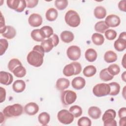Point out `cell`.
Listing matches in <instances>:
<instances>
[{"mask_svg": "<svg viewBox=\"0 0 126 126\" xmlns=\"http://www.w3.org/2000/svg\"><path fill=\"white\" fill-rule=\"evenodd\" d=\"M43 57L44 55L42 54L32 50L28 54L27 61L30 65L37 67L42 64L43 63Z\"/></svg>", "mask_w": 126, "mask_h": 126, "instance_id": "6da1fadb", "label": "cell"}, {"mask_svg": "<svg viewBox=\"0 0 126 126\" xmlns=\"http://www.w3.org/2000/svg\"><path fill=\"white\" fill-rule=\"evenodd\" d=\"M23 111V106L19 103H16L7 106L3 110L2 113L6 117L11 118L20 116L22 114Z\"/></svg>", "mask_w": 126, "mask_h": 126, "instance_id": "7a4b0ae2", "label": "cell"}, {"mask_svg": "<svg viewBox=\"0 0 126 126\" xmlns=\"http://www.w3.org/2000/svg\"><path fill=\"white\" fill-rule=\"evenodd\" d=\"M64 20L66 23L72 28L78 27L81 22L78 13L73 10H69L67 11L64 16Z\"/></svg>", "mask_w": 126, "mask_h": 126, "instance_id": "3957f363", "label": "cell"}, {"mask_svg": "<svg viewBox=\"0 0 126 126\" xmlns=\"http://www.w3.org/2000/svg\"><path fill=\"white\" fill-rule=\"evenodd\" d=\"M82 71V66L78 62H74L66 65L63 69V74L67 77L80 74Z\"/></svg>", "mask_w": 126, "mask_h": 126, "instance_id": "277c9868", "label": "cell"}, {"mask_svg": "<svg viewBox=\"0 0 126 126\" xmlns=\"http://www.w3.org/2000/svg\"><path fill=\"white\" fill-rule=\"evenodd\" d=\"M110 87L108 84L99 83L95 85L93 89L94 94L97 97H102L109 94Z\"/></svg>", "mask_w": 126, "mask_h": 126, "instance_id": "5b68a950", "label": "cell"}, {"mask_svg": "<svg viewBox=\"0 0 126 126\" xmlns=\"http://www.w3.org/2000/svg\"><path fill=\"white\" fill-rule=\"evenodd\" d=\"M73 115L66 109H63L58 112L57 118L58 121L62 124L69 125L74 120Z\"/></svg>", "mask_w": 126, "mask_h": 126, "instance_id": "8992f818", "label": "cell"}, {"mask_svg": "<svg viewBox=\"0 0 126 126\" xmlns=\"http://www.w3.org/2000/svg\"><path fill=\"white\" fill-rule=\"evenodd\" d=\"M61 100L63 104L67 106L74 103L77 98L75 92L71 90H66L61 94Z\"/></svg>", "mask_w": 126, "mask_h": 126, "instance_id": "52a82bcc", "label": "cell"}, {"mask_svg": "<svg viewBox=\"0 0 126 126\" xmlns=\"http://www.w3.org/2000/svg\"><path fill=\"white\" fill-rule=\"evenodd\" d=\"M81 49L76 45L69 46L66 51V55L68 58L72 61H77L81 57Z\"/></svg>", "mask_w": 126, "mask_h": 126, "instance_id": "ba28073f", "label": "cell"}, {"mask_svg": "<svg viewBox=\"0 0 126 126\" xmlns=\"http://www.w3.org/2000/svg\"><path fill=\"white\" fill-rule=\"evenodd\" d=\"M105 23L108 27H116L118 26L121 23L120 17L114 14L108 15L105 20Z\"/></svg>", "mask_w": 126, "mask_h": 126, "instance_id": "9c48e42d", "label": "cell"}, {"mask_svg": "<svg viewBox=\"0 0 126 126\" xmlns=\"http://www.w3.org/2000/svg\"><path fill=\"white\" fill-rule=\"evenodd\" d=\"M42 18L41 16L37 13L31 14L28 18L29 25L32 27H38L42 24Z\"/></svg>", "mask_w": 126, "mask_h": 126, "instance_id": "30bf717a", "label": "cell"}, {"mask_svg": "<svg viewBox=\"0 0 126 126\" xmlns=\"http://www.w3.org/2000/svg\"><path fill=\"white\" fill-rule=\"evenodd\" d=\"M38 105L33 102H31L27 103L24 107L25 112L30 116L35 115L38 112Z\"/></svg>", "mask_w": 126, "mask_h": 126, "instance_id": "8fae6325", "label": "cell"}, {"mask_svg": "<svg viewBox=\"0 0 126 126\" xmlns=\"http://www.w3.org/2000/svg\"><path fill=\"white\" fill-rule=\"evenodd\" d=\"M13 81V77L9 72L1 71L0 72V83L4 85H10Z\"/></svg>", "mask_w": 126, "mask_h": 126, "instance_id": "7c38bea8", "label": "cell"}, {"mask_svg": "<svg viewBox=\"0 0 126 126\" xmlns=\"http://www.w3.org/2000/svg\"><path fill=\"white\" fill-rule=\"evenodd\" d=\"M86 85V81L82 77H76L71 82L72 87L75 90H79L82 89Z\"/></svg>", "mask_w": 126, "mask_h": 126, "instance_id": "4fadbf2b", "label": "cell"}, {"mask_svg": "<svg viewBox=\"0 0 126 126\" xmlns=\"http://www.w3.org/2000/svg\"><path fill=\"white\" fill-rule=\"evenodd\" d=\"M70 85L69 81L65 78H60L58 79L56 83V88L58 90L64 91Z\"/></svg>", "mask_w": 126, "mask_h": 126, "instance_id": "5bb4252c", "label": "cell"}, {"mask_svg": "<svg viewBox=\"0 0 126 126\" xmlns=\"http://www.w3.org/2000/svg\"><path fill=\"white\" fill-rule=\"evenodd\" d=\"M26 88V83L22 80H17L12 85L13 90L17 93L23 92Z\"/></svg>", "mask_w": 126, "mask_h": 126, "instance_id": "9a60e30c", "label": "cell"}, {"mask_svg": "<svg viewBox=\"0 0 126 126\" xmlns=\"http://www.w3.org/2000/svg\"><path fill=\"white\" fill-rule=\"evenodd\" d=\"M89 116L93 119H98L101 115V111L98 107L96 106L90 107L88 111Z\"/></svg>", "mask_w": 126, "mask_h": 126, "instance_id": "2e32d148", "label": "cell"}, {"mask_svg": "<svg viewBox=\"0 0 126 126\" xmlns=\"http://www.w3.org/2000/svg\"><path fill=\"white\" fill-rule=\"evenodd\" d=\"M60 37L62 41L66 43L72 42L74 38L73 33L71 32L68 31H64L62 32L60 34Z\"/></svg>", "mask_w": 126, "mask_h": 126, "instance_id": "e0dca14e", "label": "cell"}, {"mask_svg": "<svg viewBox=\"0 0 126 126\" xmlns=\"http://www.w3.org/2000/svg\"><path fill=\"white\" fill-rule=\"evenodd\" d=\"M1 34L4 37L8 39H11L15 36L16 31L14 27L11 26H6L4 32Z\"/></svg>", "mask_w": 126, "mask_h": 126, "instance_id": "ac0fdd59", "label": "cell"}, {"mask_svg": "<svg viewBox=\"0 0 126 126\" xmlns=\"http://www.w3.org/2000/svg\"><path fill=\"white\" fill-rule=\"evenodd\" d=\"M97 54L96 51L93 48L88 49L85 53V57L89 62H93L97 59Z\"/></svg>", "mask_w": 126, "mask_h": 126, "instance_id": "d6986e66", "label": "cell"}, {"mask_svg": "<svg viewBox=\"0 0 126 126\" xmlns=\"http://www.w3.org/2000/svg\"><path fill=\"white\" fill-rule=\"evenodd\" d=\"M106 10L105 8L102 6H96L94 11V17L98 19H102L105 17L106 15Z\"/></svg>", "mask_w": 126, "mask_h": 126, "instance_id": "ffe728a7", "label": "cell"}, {"mask_svg": "<svg viewBox=\"0 0 126 126\" xmlns=\"http://www.w3.org/2000/svg\"><path fill=\"white\" fill-rule=\"evenodd\" d=\"M117 55L114 51L109 50L106 51L104 55V60L107 63H112L117 60Z\"/></svg>", "mask_w": 126, "mask_h": 126, "instance_id": "44dd1931", "label": "cell"}, {"mask_svg": "<svg viewBox=\"0 0 126 126\" xmlns=\"http://www.w3.org/2000/svg\"><path fill=\"white\" fill-rule=\"evenodd\" d=\"M31 36L33 40L37 42H42L45 39V37L40 29H34L31 33Z\"/></svg>", "mask_w": 126, "mask_h": 126, "instance_id": "7402d4cb", "label": "cell"}, {"mask_svg": "<svg viewBox=\"0 0 126 126\" xmlns=\"http://www.w3.org/2000/svg\"><path fill=\"white\" fill-rule=\"evenodd\" d=\"M58 16V11L54 8L48 9L45 14L46 19L49 21H54L56 20Z\"/></svg>", "mask_w": 126, "mask_h": 126, "instance_id": "603a6c76", "label": "cell"}, {"mask_svg": "<svg viewBox=\"0 0 126 126\" xmlns=\"http://www.w3.org/2000/svg\"><path fill=\"white\" fill-rule=\"evenodd\" d=\"M96 72V68L93 65H89L86 66L83 70L84 75L87 77H91L93 76L95 74Z\"/></svg>", "mask_w": 126, "mask_h": 126, "instance_id": "cb8c5ba5", "label": "cell"}, {"mask_svg": "<svg viewBox=\"0 0 126 126\" xmlns=\"http://www.w3.org/2000/svg\"><path fill=\"white\" fill-rule=\"evenodd\" d=\"M108 84L110 87V92L109 95L114 96L118 94L120 91V84L115 82H111Z\"/></svg>", "mask_w": 126, "mask_h": 126, "instance_id": "d4e9b609", "label": "cell"}, {"mask_svg": "<svg viewBox=\"0 0 126 126\" xmlns=\"http://www.w3.org/2000/svg\"><path fill=\"white\" fill-rule=\"evenodd\" d=\"M114 47L119 52L123 51L126 48V40L118 38L115 41Z\"/></svg>", "mask_w": 126, "mask_h": 126, "instance_id": "484cf974", "label": "cell"}, {"mask_svg": "<svg viewBox=\"0 0 126 126\" xmlns=\"http://www.w3.org/2000/svg\"><path fill=\"white\" fill-rule=\"evenodd\" d=\"M50 120V115L46 112L41 113L38 116V121L42 126H46Z\"/></svg>", "mask_w": 126, "mask_h": 126, "instance_id": "4316f807", "label": "cell"}, {"mask_svg": "<svg viewBox=\"0 0 126 126\" xmlns=\"http://www.w3.org/2000/svg\"><path fill=\"white\" fill-rule=\"evenodd\" d=\"M40 45L42 47L45 53L49 52L53 49V47H54L52 40L49 38H47V39H44L43 41H42Z\"/></svg>", "mask_w": 126, "mask_h": 126, "instance_id": "83f0119b", "label": "cell"}, {"mask_svg": "<svg viewBox=\"0 0 126 126\" xmlns=\"http://www.w3.org/2000/svg\"><path fill=\"white\" fill-rule=\"evenodd\" d=\"M109 29V27L106 25L104 21H100L97 22L94 25V30L96 32L103 33Z\"/></svg>", "mask_w": 126, "mask_h": 126, "instance_id": "f1b7e54d", "label": "cell"}, {"mask_svg": "<svg viewBox=\"0 0 126 126\" xmlns=\"http://www.w3.org/2000/svg\"><path fill=\"white\" fill-rule=\"evenodd\" d=\"M93 42L96 45H101L104 42L103 35L99 33H94L92 36Z\"/></svg>", "mask_w": 126, "mask_h": 126, "instance_id": "f546056e", "label": "cell"}, {"mask_svg": "<svg viewBox=\"0 0 126 126\" xmlns=\"http://www.w3.org/2000/svg\"><path fill=\"white\" fill-rule=\"evenodd\" d=\"M12 73L16 77L22 78L26 74V69L22 65H20L14 69Z\"/></svg>", "mask_w": 126, "mask_h": 126, "instance_id": "4dcf8cb0", "label": "cell"}, {"mask_svg": "<svg viewBox=\"0 0 126 126\" xmlns=\"http://www.w3.org/2000/svg\"><path fill=\"white\" fill-rule=\"evenodd\" d=\"M100 79L103 81H109L113 79L114 76L111 75L108 71L107 68L102 69L99 73Z\"/></svg>", "mask_w": 126, "mask_h": 126, "instance_id": "1f68e13d", "label": "cell"}, {"mask_svg": "<svg viewBox=\"0 0 126 126\" xmlns=\"http://www.w3.org/2000/svg\"><path fill=\"white\" fill-rule=\"evenodd\" d=\"M116 116V111L112 109H109L107 110L103 114L102 118L103 122L109 120V119H114Z\"/></svg>", "mask_w": 126, "mask_h": 126, "instance_id": "d6a6232c", "label": "cell"}, {"mask_svg": "<svg viewBox=\"0 0 126 126\" xmlns=\"http://www.w3.org/2000/svg\"><path fill=\"white\" fill-rule=\"evenodd\" d=\"M69 112L73 115L74 117L78 118L82 114V109L78 105H73L69 109Z\"/></svg>", "mask_w": 126, "mask_h": 126, "instance_id": "836d02e7", "label": "cell"}, {"mask_svg": "<svg viewBox=\"0 0 126 126\" xmlns=\"http://www.w3.org/2000/svg\"><path fill=\"white\" fill-rule=\"evenodd\" d=\"M20 65H22L21 62L18 59L14 58L9 61L8 63L7 67L9 70L12 72L14 69Z\"/></svg>", "mask_w": 126, "mask_h": 126, "instance_id": "e575fe53", "label": "cell"}, {"mask_svg": "<svg viewBox=\"0 0 126 126\" xmlns=\"http://www.w3.org/2000/svg\"><path fill=\"white\" fill-rule=\"evenodd\" d=\"M40 30L42 32L45 38H49L54 34V31L52 28L49 26H43Z\"/></svg>", "mask_w": 126, "mask_h": 126, "instance_id": "d590c367", "label": "cell"}, {"mask_svg": "<svg viewBox=\"0 0 126 126\" xmlns=\"http://www.w3.org/2000/svg\"><path fill=\"white\" fill-rule=\"evenodd\" d=\"M107 68L109 73L113 76L118 75L120 72L119 66L115 63L110 64Z\"/></svg>", "mask_w": 126, "mask_h": 126, "instance_id": "8d00e7d4", "label": "cell"}, {"mask_svg": "<svg viewBox=\"0 0 126 126\" xmlns=\"http://www.w3.org/2000/svg\"><path fill=\"white\" fill-rule=\"evenodd\" d=\"M56 7L59 10L64 9L68 5V1L66 0H56L55 1Z\"/></svg>", "mask_w": 126, "mask_h": 126, "instance_id": "74e56055", "label": "cell"}, {"mask_svg": "<svg viewBox=\"0 0 126 126\" xmlns=\"http://www.w3.org/2000/svg\"><path fill=\"white\" fill-rule=\"evenodd\" d=\"M77 125L79 126H91L92 121L88 117H82L78 120Z\"/></svg>", "mask_w": 126, "mask_h": 126, "instance_id": "f35d334b", "label": "cell"}, {"mask_svg": "<svg viewBox=\"0 0 126 126\" xmlns=\"http://www.w3.org/2000/svg\"><path fill=\"white\" fill-rule=\"evenodd\" d=\"M104 34L106 39L109 40H113L117 36L116 32L112 29H108L106 30L104 32Z\"/></svg>", "mask_w": 126, "mask_h": 126, "instance_id": "ab89813d", "label": "cell"}, {"mask_svg": "<svg viewBox=\"0 0 126 126\" xmlns=\"http://www.w3.org/2000/svg\"><path fill=\"white\" fill-rule=\"evenodd\" d=\"M20 2V0H7L6 3L9 8L16 11L19 6Z\"/></svg>", "mask_w": 126, "mask_h": 126, "instance_id": "60d3db41", "label": "cell"}, {"mask_svg": "<svg viewBox=\"0 0 126 126\" xmlns=\"http://www.w3.org/2000/svg\"><path fill=\"white\" fill-rule=\"evenodd\" d=\"M8 43L6 39H0V55L2 56L4 54L8 48Z\"/></svg>", "mask_w": 126, "mask_h": 126, "instance_id": "b9f144b4", "label": "cell"}, {"mask_svg": "<svg viewBox=\"0 0 126 126\" xmlns=\"http://www.w3.org/2000/svg\"><path fill=\"white\" fill-rule=\"evenodd\" d=\"M27 7L29 8H32L36 6L38 2V0H26Z\"/></svg>", "mask_w": 126, "mask_h": 126, "instance_id": "7bdbcfd3", "label": "cell"}, {"mask_svg": "<svg viewBox=\"0 0 126 126\" xmlns=\"http://www.w3.org/2000/svg\"><path fill=\"white\" fill-rule=\"evenodd\" d=\"M6 26L5 25V21H4V18L1 13V16H0V33L1 34H2L5 29H6Z\"/></svg>", "mask_w": 126, "mask_h": 126, "instance_id": "ee69618b", "label": "cell"}, {"mask_svg": "<svg viewBox=\"0 0 126 126\" xmlns=\"http://www.w3.org/2000/svg\"><path fill=\"white\" fill-rule=\"evenodd\" d=\"M26 7H27V3H26V0H20L19 6L18 8L16 10V11L18 12H22L25 10Z\"/></svg>", "mask_w": 126, "mask_h": 126, "instance_id": "f6af8a7d", "label": "cell"}, {"mask_svg": "<svg viewBox=\"0 0 126 126\" xmlns=\"http://www.w3.org/2000/svg\"><path fill=\"white\" fill-rule=\"evenodd\" d=\"M104 126H117V122L114 119H109L103 122Z\"/></svg>", "mask_w": 126, "mask_h": 126, "instance_id": "bcb514c9", "label": "cell"}, {"mask_svg": "<svg viewBox=\"0 0 126 126\" xmlns=\"http://www.w3.org/2000/svg\"><path fill=\"white\" fill-rule=\"evenodd\" d=\"M49 38L52 40L54 47H56L58 45L59 43V38L57 34H53L51 37H49Z\"/></svg>", "mask_w": 126, "mask_h": 126, "instance_id": "7dc6e473", "label": "cell"}, {"mask_svg": "<svg viewBox=\"0 0 126 126\" xmlns=\"http://www.w3.org/2000/svg\"><path fill=\"white\" fill-rule=\"evenodd\" d=\"M0 103H2L5 100L6 98V91L4 88L0 87Z\"/></svg>", "mask_w": 126, "mask_h": 126, "instance_id": "c3c4849f", "label": "cell"}, {"mask_svg": "<svg viewBox=\"0 0 126 126\" xmlns=\"http://www.w3.org/2000/svg\"><path fill=\"white\" fill-rule=\"evenodd\" d=\"M126 0H121L118 3V7L119 9L121 11L126 12Z\"/></svg>", "mask_w": 126, "mask_h": 126, "instance_id": "681fc988", "label": "cell"}, {"mask_svg": "<svg viewBox=\"0 0 126 126\" xmlns=\"http://www.w3.org/2000/svg\"><path fill=\"white\" fill-rule=\"evenodd\" d=\"M118 115L120 118L126 117V108H121L118 111Z\"/></svg>", "mask_w": 126, "mask_h": 126, "instance_id": "f907efd6", "label": "cell"}, {"mask_svg": "<svg viewBox=\"0 0 126 126\" xmlns=\"http://www.w3.org/2000/svg\"><path fill=\"white\" fill-rule=\"evenodd\" d=\"M33 50H35L36 51L39 53H40L41 54H42L44 56V50L43 49V48H42V47L41 45H35L32 49Z\"/></svg>", "mask_w": 126, "mask_h": 126, "instance_id": "816d5d0a", "label": "cell"}, {"mask_svg": "<svg viewBox=\"0 0 126 126\" xmlns=\"http://www.w3.org/2000/svg\"><path fill=\"white\" fill-rule=\"evenodd\" d=\"M126 122V117H124L120 118L119 121V125L120 126H123L125 125Z\"/></svg>", "mask_w": 126, "mask_h": 126, "instance_id": "f5cc1de1", "label": "cell"}, {"mask_svg": "<svg viewBox=\"0 0 126 126\" xmlns=\"http://www.w3.org/2000/svg\"><path fill=\"white\" fill-rule=\"evenodd\" d=\"M118 38H121V39H123L124 40H126V32H121Z\"/></svg>", "mask_w": 126, "mask_h": 126, "instance_id": "db71d44e", "label": "cell"}, {"mask_svg": "<svg viewBox=\"0 0 126 126\" xmlns=\"http://www.w3.org/2000/svg\"><path fill=\"white\" fill-rule=\"evenodd\" d=\"M0 123L1 124L2 123L4 120H5V117L4 116V115L3 114V113L2 112H0Z\"/></svg>", "mask_w": 126, "mask_h": 126, "instance_id": "11a10c76", "label": "cell"}, {"mask_svg": "<svg viewBox=\"0 0 126 126\" xmlns=\"http://www.w3.org/2000/svg\"><path fill=\"white\" fill-rule=\"evenodd\" d=\"M125 56H126V54L124 55V56L123 58V59H122V64L125 68H126V62H125Z\"/></svg>", "mask_w": 126, "mask_h": 126, "instance_id": "9f6ffc18", "label": "cell"}, {"mask_svg": "<svg viewBox=\"0 0 126 126\" xmlns=\"http://www.w3.org/2000/svg\"><path fill=\"white\" fill-rule=\"evenodd\" d=\"M121 77H122V79L123 80V81H125V82H126V71H125V72L122 74Z\"/></svg>", "mask_w": 126, "mask_h": 126, "instance_id": "6f0895ef", "label": "cell"}, {"mask_svg": "<svg viewBox=\"0 0 126 126\" xmlns=\"http://www.w3.org/2000/svg\"><path fill=\"white\" fill-rule=\"evenodd\" d=\"M126 88V86H125L124 88V92H125V89ZM123 95H124V97L125 98V93H124V94H123Z\"/></svg>", "mask_w": 126, "mask_h": 126, "instance_id": "680465c9", "label": "cell"}]
</instances>
